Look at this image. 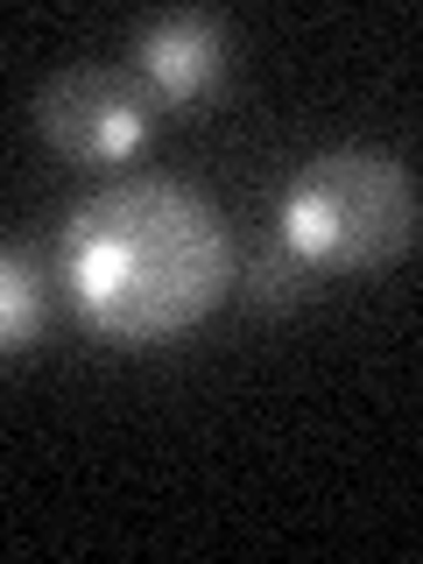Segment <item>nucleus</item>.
Segmentation results:
<instances>
[{"instance_id":"6","label":"nucleus","mask_w":423,"mask_h":564,"mask_svg":"<svg viewBox=\"0 0 423 564\" xmlns=\"http://www.w3.org/2000/svg\"><path fill=\"white\" fill-rule=\"evenodd\" d=\"M296 282H304V261H296L290 247L275 240V247H261L254 269H247V296H254V304H290Z\"/></svg>"},{"instance_id":"4","label":"nucleus","mask_w":423,"mask_h":564,"mask_svg":"<svg viewBox=\"0 0 423 564\" xmlns=\"http://www.w3.org/2000/svg\"><path fill=\"white\" fill-rule=\"evenodd\" d=\"M226 70V22L205 8L163 14V22L141 29V78H149L155 99H198L212 78Z\"/></svg>"},{"instance_id":"1","label":"nucleus","mask_w":423,"mask_h":564,"mask_svg":"<svg viewBox=\"0 0 423 564\" xmlns=\"http://www.w3.org/2000/svg\"><path fill=\"white\" fill-rule=\"evenodd\" d=\"M64 275L106 339H176L219 304L234 275L219 205L176 176H106L64 226Z\"/></svg>"},{"instance_id":"3","label":"nucleus","mask_w":423,"mask_h":564,"mask_svg":"<svg viewBox=\"0 0 423 564\" xmlns=\"http://www.w3.org/2000/svg\"><path fill=\"white\" fill-rule=\"evenodd\" d=\"M35 128L70 163H120L149 128V85L113 64H70L35 93Z\"/></svg>"},{"instance_id":"5","label":"nucleus","mask_w":423,"mask_h":564,"mask_svg":"<svg viewBox=\"0 0 423 564\" xmlns=\"http://www.w3.org/2000/svg\"><path fill=\"white\" fill-rule=\"evenodd\" d=\"M43 332V269L22 247H0V352H22Z\"/></svg>"},{"instance_id":"2","label":"nucleus","mask_w":423,"mask_h":564,"mask_svg":"<svg viewBox=\"0 0 423 564\" xmlns=\"http://www.w3.org/2000/svg\"><path fill=\"white\" fill-rule=\"evenodd\" d=\"M282 247L317 269H388L416 247V176L381 149H332L296 170Z\"/></svg>"}]
</instances>
